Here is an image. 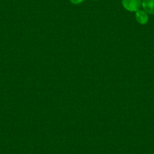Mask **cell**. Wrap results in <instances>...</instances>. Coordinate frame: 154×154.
<instances>
[{
	"label": "cell",
	"mask_w": 154,
	"mask_h": 154,
	"mask_svg": "<svg viewBox=\"0 0 154 154\" xmlns=\"http://www.w3.org/2000/svg\"><path fill=\"white\" fill-rule=\"evenodd\" d=\"M141 0H122L124 8L128 11H137L141 6Z\"/></svg>",
	"instance_id": "obj_1"
},
{
	"label": "cell",
	"mask_w": 154,
	"mask_h": 154,
	"mask_svg": "<svg viewBox=\"0 0 154 154\" xmlns=\"http://www.w3.org/2000/svg\"><path fill=\"white\" fill-rule=\"evenodd\" d=\"M135 18L136 20L140 24H146L149 20L147 13L143 10H138L135 13Z\"/></svg>",
	"instance_id": "obj_2"
},
{
	"label": "cell",
	"mask_w": 154,
	"mask_h": 154,
	"mask_svg": "<svg viewBox=\"0 0 154 154\" xmlns=\"http://www.w3.org/2000/svg\"><path fill=\"white\" fill-rule=\"evenodd\" d=\"M141 5L147 14H154V0H143Z\"/></svg>",
	"instance_id": "obj_3"
},
{
	"label": "cell",
	"mask_w": 154,
	"mask_h": 154,
	"mask_svg": "<svg viewBox=\"0 0 154 154\" xmlns=\"http://www.w3.org/2000/svg\"><path fill=\"white\" fill-rule=\"evenodd\" d=\"M72 4L74 5H78V4H80L83 2L84 0H69Z\"/></svg>",
	"instance_id": "obj_4"
}]
</instances>
